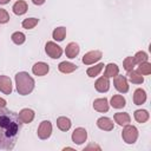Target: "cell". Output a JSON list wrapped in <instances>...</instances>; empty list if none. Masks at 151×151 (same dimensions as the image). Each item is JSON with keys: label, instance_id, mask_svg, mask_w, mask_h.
Wrapping results in <instances>:
<instances>
[{"label": "cell", "instance_id": "obj_1", "mask_svg": "<svg viewBox=\"0 0 151 151\" xmlns=\"http://www.w3.org/2000/svg\"><path fill=\"white\" fill-rule=\"evenodd\" d=\"M21 125L18 113L5 107L0 109V150H12L14 147Z\"/></svg>", "mask_w": 151, "mask_h": 151}, {"label": "cell", "instance_id": "obj_2", "mask_svg": "<svg viewBox=\"0 0 151 151\" xmlns=\"http://www.w3.org/2000/svg\"><path fill=\"white\" fill-rule=\"evenodd\" d=\"M17 91L21 96H27L34 90V79L27 72H18L15 74Z\"/></svg>", "mask_w": 151, "mask_h": 151}, {"label": "cell", "instance_id": "obj_3", "mask_svg": "<svg viewBox=\"0 0 151 151\" xmlns=\"http://www.w3.org/2000/svg\"><path fill=\"white\" fill-rule=\"evenodd\" d=\"M122 138L126 144H133L138 139V130L133 125H125L122 132Z\"/></svg>", "mask_w": 151, "mask_h": 151}, {"label": "cell", "instance_id": "obj_4", "mask_svg": "<svg viewBox=\"0 0 151 151\" xmlns=\"http://www.w3.org/2000/svg\"><path fill=\"white\" fill-rule=\"evenodd\" d=\"M45 52L52 59H58L63 54V48L54 41H47L45 45Z\"/></svg>", "mask_w": 151, "mask_h": 151}, {"label": "cell", "instance_id": "obj_5", "mask_svg": "<svg viewBox=\"0 0 151 151\" xmlns=\"http://www.w3.org/2000/svg\"><path fill=\"white\" fill-rule=\"evenodd\" d=\"M37 133H38V137L42 140L50 138V136L52 134V124H51V122L50 120H42L40 123L39 127H38Z\"/></svg>", "mask_w": 151, "mask_h": 151}, {"label": "cell", "instance_id": "obj_6", "mask_svg": "<svg viewBox=\"0 0 151 151\" xmlns=\"http://www.w3.org/2000/svg\"><path fill=\"white\" fill-rule=\"evenodd\" d=\"M113 85L116 87V90L120 93H126L129 91V83H127V78L124 76H119L117 74L116 77H113Z\"/></svg>", "mask_w": 151, "mask_h": 151}, {"label": "cell", "instance_id": "obj_7", "mask_svg": "<svg viewBox=\"0 0 151 151\" xmlns=\"http://www.w3.org/2000/svg\"><path fill=\"white\" fill-rule=\"evenodd\" d=\"M87 139V131L84 127H77L72 132V142L77 145H81Z\"/></svg>", "mask_w": 151, "mask_h": 151}, {"label": "cell", "instance_id": "obj_8", "mask_svg": "<svg viewBox=\"0 0 151 151\" xmlns=\"http://www.w3.org/2000/svg\"><path fill=\"white\" fill-rule=\"evenodd\" d=\"M101 55H103V53H101L100 51H97V50L90 51V52H87V53L84 54V57H83V63H84L85 65H92V64L97 63L98 60H100Z\"/></svg>", "mask_w": 151, "mask_h": 151}, {"label": "cell", "instance_id": "obj_9", "mask_svg": "<svg viewBox=\"0 0 151 151\" xmlns=\"http://www.w3.org/2000/svg\"><path fill=\"white\" fill-rule=\"evenodd\" d=\"M48 71H50V66H48L46 63H44V61H38V63H35V64L33 65V67H32L33 74L39 76V77L47 74Z\"/></svg>", "mask_w": 151, "mask_h": 151}, {"label": "cell", "instance_id": "obj_10", "mask_svg": "<svg viewBox=\"0 0 151 151\" xmlns=\"http://www.w3.org/2000/svg\"><path fill=\"white\" fill-rule=\"evenodd\" d=\"M94 88H96L98 92H100V93L107 92L109 88H110V80H109V78H106V77H100V78H98V79L96 80V83H94Z\"/></svg>", "mask_w": 151, "mask_h": 151}, {"label": "cell", "instance_id": "obj_11", "mask_svg": "<svg viewBox=\"0 0 151 151\" xmlns=\"http://www.w3.org/2000/svg\"><path fill=\"white\" fill-rule=\"evenodd\" d=\"M34 116H35V113L32 109H22L19 112V118L22 124H29L34 119Z\"/></svg>", "mask_w": 151, "mask_h": 151}, {"label": "cell", "instance_id": "obj_12", "mask_svg": "<svg viewBox=\"0 0 151 151\" xmlns=\"http://www.w3.org/2000/svg\"><path fill=\"white\" fill-rule=\"evenodd\" d=\"M0 91L5 94L12 93V81L7 76H0Z\"/></svg>", "mask_w": 151, "mask_h": 151}, {"label": "cell", "instance_id": "obj_13", "mask_svg": "<svg viewBox=\"0 0 151 151\" xmlns=\"http://www.w3.org/2000/svg\"><path fill=\"white\" fill-rule=\"evenodd\" d=\"M109 107H110V104L106 98H98V99H94L93 101V109L98 112H107Z\"/></svg>", "mask_w": 151, "mask_h": 151}, {"label": "cell", "instance_id": "obj_14", "mask_svg": "<svg viewBox=\"0 0 151 151\" xmlns=\"http://www.w3.org/2000/svg\"><path fill=\"white\" fill-rule=\"evenodd\" d=\"M97 126H98L100 130L111 131V130H113L114 124H113L112 119H110V118H107V117H100V118H98V120H97Z\"/></svg>", "mask_w": 151, "mask_h": 151}, {"label": "cell", "instance_id": "obj_15", "mask_svg": "<svg viewBox=\"0 0 151 151\" xmlns=\"http://www.w3.org/2000/svg\"><path fill=\"white\" fill-rule=\"evenodd\" d=\"M113 119L120 126H125V125L130 124V122H131V117L126 112H117V113H114Z\"/></svg>", "mask_w": 151, "mask_h": 151}, {"label": "cell", "instance_id": "obj_16", "mask_svg": "<svg viewBox=\"0 0 151 151\" xmlns=\"http://www.w3.org/2000/svg\"><path fill=\"white\" fill-rule=\"evenodd\" d=\"M79 51H80V48H79L78 44H76V42H70V44H67V46H66V48H65V54H66L67 58L73 59V58H76V57L79 54Z\"/></svg>", "mask_w": 151, "mask_h": 151}, {"label": "cell", "instance_id": "obj_17", "mask_svg": "<svg viewBox=\"0 0 151 151\" xmlns=\"http://www.w3.org/2000/svg\"><path fill=\"white\" fill-rule=\"evenodd\" d=\"M12 9H13L14 14H17V15H22V14H25V13L27 12L28 6H27V2H26V1H24V0H18V1L13 5Z\"/></svg>", "mask_w": 151, "mask_h": 151}, {"label": "cell", "instance_id": "obj_18", "mask_svg": "<svg viewBox=\"0 0 151 151\" xmlns=\"http://www.w3.org/2000/svg\"><path fill=\"white\" fill-rule=\"evenodd\" d=\"M146 101V92L143 88H137L133 92V103L134 105H142Z\"/></svg>", "mask_w": 151, "mask_h": 151}, {"label": "cell", "instance_id": "obj_19", "mask_svg": "<svg viewBox=\"0 0 151 151\" xmlns=\"http://www.w3.org/2000/svg\"><path fill=\"white\" fill-rule=\"evenodd\" d=\"M110 105L114 109H123L126 105V100L122 94H114L110 100Z\"/></svg>", "mask_w": 151, "mask_h": 151}, {"label": "cell", "instance_id": "obj_20", "mask_svg": "<svg viewBox=\"0 0 151 151\" xmlns=\"http://www.w3.org/2000/svg\"><path fill=\"white\" fill-rule=\"evenodd\" d=\"M127 79L132 84H137V85L143 84V81H144V77L138 71H134V70H131L127 72Z\"/></svg>", "mask_w": 151, "mask_h": 151}, {"label": "cell", "instance_id": "obj_21", "mask_svg": "<svg viewBox=\"0 0 151 151\" xmlns=\"http://www.w3.org/2000/svg\"><path fill=\"white\" fill-rule=\"evenodd\" d=\"M117 74H119V67L113 64V63H110L105 66V72H104V77L106 78H113L116 77Z\"/></svg>", "mask_w": 151, "mask_h": 151}, {"label": "cell", "instance_id": "obj_22", "mask_svg": "<svg viewBox=\"0 0 151 151\" xmlns=\"http://www.w3.org/2000/svg\"><path fill=\"white\" fill-rule=\"evenodd\" d=\"M58 70L61 73H72L73 71L77 70V65L73 63H70V61H61L58 65Z\"/></svg>", "mask_w": 151, "mask_h": 151}, {"label": "cell", "instance_id": "obj_23", "mask_svg": "<svg viewBox=\"0 0 151 151\" xmlns=\"http://www.w3.org/2000/svg\"><path fill=\"white\" fill-rule=\"evenodd\" d=\"M71 125H72V123H71L70 118H67V117H59L57 119V126L60 131H68L71 129Z\"/></svg>", "mask_w": 151, "mask_h": 151}, {"label": "cell", "instance_id": "obj_24", "mask_svg": "<svg viewBox=\"0 0 151 151\" xmlns=\"http://www.w3.org/2000/svg\"><path fill=\"white\" fill-rule=\"evenodd\" d=\"M52 37L57 41H63L65 39V37H66V28L63 27V26L54 28L53 32H52Z\"/></svg>", "mask_w": 151, "mask_h": 151}, {"label": "cell", "instance_id": "obj_25", "mask_svg": "<svg viewBox=\"0 0 151 151\" xmlns=\"http://www.w3.org/2000/svg\"><path fill=\"white\" fill-rule=\"evenodd\" d=\"M149 118H150V114H149V112L146 110H137V111H134V119L138 123L143 124V123L147 122Z\"/></svg>", "mask_w": 151, "mask_h": 151}, {"label": "cell", "instance_id": "obj_26", "mask_svg": "<svg viewBox=\"0 0 151 151\" xmlns=\"http://www.w3.org/2000/svg\"><path fill=\"white\" fill-rule=\"evenodd\" d=\"M103 68H104V64H103V63H99V64H97V65H94V66L88 67L87 71H86V73H87L88 77L94 78V77H97V76L101 72Z\"/></svg>", "mask_w": 151, "mask_h": 151}, {"label": "cell", "instance_id": "obj_27", "mask_svg": "<svg viewBox=\"0 0 151 151\" xmlns=\"http://www.w3.org/2000/svg\"><path fill=\"white\" fill-rule=\"evenodd\" d=\"M38 22H39V19L38 18H27V19H24L22 20L21 25L26 29H32V28H34L38 25Z\"/></svg>", "mask_w": 151, "mask_h": 151}, {"label": "cell", "instance_id": "obj_28", "mask_svg": "<svg viewBox=\"0 0 151 151\" xmlns=\"http://www.w3.org/2000/svg\"><path fill=\"white\" fill-rule=\"evenodd\" d=\"M138 72L142 74V76H149L151 73V64L149 61H144V63H140L138 64Z\"/></svg>", "mask_w": 151, "mask_h": 151}, {"label": "cell", "instance_id": "obj_29", "mask_svg": "<svg viewBox=\"0 0 151 151\" xmlns=\"http://www.w3.org/2000/svg\"><path fill=\"white\" fill-rule=\"evenodd\" d=\"M11 39H12V41L14 42V44H17V45H21V44H24L25 42V40H26V35L22 33V32H14L13 34H12V37H11Z\"/></svg>", "mask_w": 151, "mask_h": 151}, {"label": "cell", "instance_id": "obj_30", "mask_svg": "<svg viewBox=\"0 0 151 151\" xmlns=\"http://www.w3.org/2000/svg\"><path fill=\"white\" fill-rule=\"evenodd\" d=\"M134 66H136V63H134L133 57H126V58L124 59V61H123V67H124V70H125L126 72L133 70Z\"/></svg>", "mask_w": 151, "mask_h": 151}, {"label": "cell", "instance_id": "obj_31", "mask_svg": "<svg viewBox=\"0 0 151 151\" xmlns=\"http://www.w3.org/2000/svg\"><path fill=\"white\" fill-rule=\"evenodd\" d=\"M133 59H134V63H136V64H140V63L147 61V60H149V55H147V53L144 52V51H138V52L134 54Z\"/></svg>", "mask_w": 151, "mask_h": 151}, {"label": "cell", "instance_id": "obj_32", "mask_svg": "<svg viewBox=\"0 0 151 151\" xmlns=\"http://www.w3.org/2000/svg\"><path fill=\"white\" fill-rule=\"evenodd\" d=\"M9 21V14L6 9L0 8V24H6Z\"/></svg>", "mask_w": 151, "mask_h": 151}, {"label": "cell", "instance_id": "obj_33", "mask_svg": "<svg viewBox=\"0 0 151 151\" xmlns=\"http://www.w3.org/2000/svg\"><path fill=\"white\" fill-rule=\"evenodd\" d=\"M91 149H96V150H100V146L99 145H97V144H88L86 147H85V150H91Z\"/></svg>", "mask_w": 151, "mask_h": 151}, {"label": "cell", "instance_id": "obj_34", "mask_svg": "<svg viewBox=\"0 0 151 151\" xmlns=\"http://www.w3.org/2000/svg\"><path fill=\"white\" fill-rule=\"evenodd\" d=\"M46 0H32V2L34 4V5H38V6H40V5H42L44 2H45Z\"/></svg>", "mask_w": 151, "mask_h": 151}, {"label": "cell", "instance_id": "obj_35", "mask_svg": "<svg viewBox=\"0 0 151 151\" xmlns=\"http://www.w3.org/2000/svg\"><path fill=\"white\" fill-rule=\"evenodd\" d=\"M6 104H7V101H6L4 98H0V109L5 107V106H6Z\"/></svg>", "mask_w": 151, "mask_h": 151}, {"label": "cell", "instance_id": "obj_36", "mask_svg": "<svg viewBox=\"0 0 151 151\" xmlns=\"http://www.w3.org/2000/svg\"><path fill=\"white\" fill-rule=\"evenodd\" d=\"M11 0H0V5H6V4H8Z\"/></svg>", "mask_w": 151, "mask_h": 151}]
</instances>
